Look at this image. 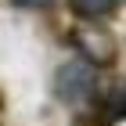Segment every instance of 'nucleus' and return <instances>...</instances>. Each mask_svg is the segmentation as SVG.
Segmentation results:
<instances>
[{
	"mask_svg": "<svg viewBox=\"0 0 126 126\" xmlns=\"http://www.w3.org/2000/svg\"><path fill=\"white\" fill-rule=\"evenodd\" d=\"M94 90H97V72H94V65H87L83 58L65 61V65L58 68V76H54V94H58V101H65V105H83V101H90Z\"/></svg>",
	"mask_w": 126,
	"mask_h": 126,
	"instance_id": "f257e3e1",
	"label": "nucleus"
},
{
	"mask_svg": "<svg viewBox=\"0 0 126 126\" xmlns=\"http://www.w3.org/2000/svg\"><path fill=\"white\" fill-rule=\"evenodd\" d=\"M68 4H72V11L83 15V18H105V15L115 11V0H68Z\"/></svg>",
	"mask_w": 126,
	"mask_h": 126,
	"instance_id": "f03ea898",
	"label": "nucleus"
},
{
	"mask_svg": "<svg viewBox=\"0 0 126 126\" xmlns=\"http://www.w3.org/2000/svg\"><path fill=\"white\" fill-rule=\"evenodd\" d=\"M11 4H18V7H47L50 0H11Z\"/></svg>",
	"mask_w": 126,
	"mask_h": 126,
	"instance_id": "7ed1b4c3",
	"label": "nucleus"
}]
</instances>
